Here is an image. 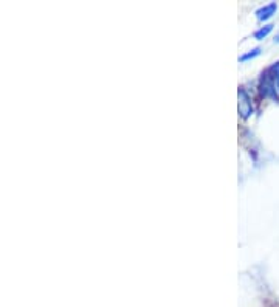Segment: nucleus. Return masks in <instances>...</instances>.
Returning a JSON list of instances; mask_svg holds the SVG:
<instances>
[{
    "label": "nucleus",
    "instance_id": "obj_2",
    "mask_svg": "<svg viewBox=\"0 0 279 307\" xmlns=\"http://www.w3.org/2000/svg\"><path fill=\"white\" fill-rule=\"evenodd\" d=\"M239 113H241L242 118H248L253 113V106L250 101V96L244 89H239Z\"/></svg>",
    "mask_w": 279,
    "mask_h": 307
},
{
    "label": "nucleus",
    "instance_id": "obj_7",
    "mask_svg": "<svg viewBox=\"0 0 279 307\" xmlns=\"http://www.w3.org/2000/svg\"><path fill=\"white\" fill-rule=\"evenodd\" d=\"M274 42H279V33L276 34V37H274Z\"/></svg>",
    "mask_w": 279,
    "mask_h": 307
},
{
    "label": "nucleus",
    "instance_id": "obj_5",
    "mask_svg": "<svg viewBox=\"0 0 279 307\" xmlns=\"http://www.w3.org/2000/svg\"><path fill=\"white\" fill-rule=\"evenodd\" d=\"M259 53H261V50H259V48H255L253 52H250V53H247V55H244V56L239 58V61H247V59H250V58H255V56H258Z\"/></svg>",
    "mask_w": 279,
    "mask_h": 307
},
{
    "label": "nucleus",
    "instance_id": "obj_1",
    "mask_svg": "<svg viewBox=\"0 0 279 307\" xmlns=\"http://www.w3.org/2000/svg\"><path fill=\"white\" fill-rule=\"evenodd\" d=\"M261 93L265 98H273L276 99V84H274V74H271L270 70H267L262 74V80H261Z\"/></svg>",
    "mask_w": 279,
    "mask_h": 307
},
{
    "label": "nucleus",
    "instance_id": "obj_3",
    "mask_svg": "<svg viewBox=\"0 0 279 307\" xmlns=\"http://www.w3.org/2000/svg\"><path fill=\"white\" fill-rule=\"evenodd\" d=\"M276 10H277V5H276V4H268V5H265L264 8L258 10V11H256V16H258L259 20H265V19L271 17V16L274 14Z\"/></svg>",
    "mask_w": 279,
    "mask_h": 307
},
{
    "label": "nucleus",
    "instance_id": "obj_8",
    "mask_svg": "<svg viewBox=\"0 0 279 307\" xmlns=\"http://www.w3.org/2000/svg\"><path fill=\"white\" fill-rule=\"evenodd\" d=\"M276 83H277V89H279V78L276 80Z\"/></svg>",
    "mask_w": 279,
    "mask_h": 307
},
{
    "label": "nucleus",
    "instance_id": "obj_4",
    "mask_svg": "<svg viewBox=\"0 0 279 307\" xmlns=\"http://www.w3.org/2000/svg\"><path fill=\"white\" fill-rule=\"evenodd\" d=\"M273 30V25H265V27H262L261 30H258L256 33H255V37H256V39H264V37L265 36H268V33Z\"/></svg>",
    "mask_w": 279,
    "mask_h": 307
},
{
    "label": "nucleus",
    "instance_id": "obj_6",
    "mask_svg": "<svg viewBox=\"0 0 279 307\" xmlns=\"http://www.w3.org/2000/svg\"><path fill=\"white\" fill-rule=\"evenodd\" d=\"M268 70H270V71H271V73L274 74V78H276V80L279 78V62H276L274 65H271V67H270Z\"/></svg>",
    "mask_w": 279,
    "mask_h": 307
}]
</instances>
